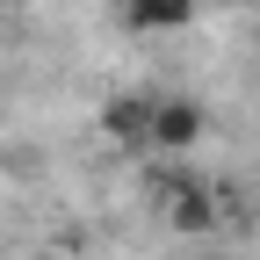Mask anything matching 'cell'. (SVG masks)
I'll list each match as a JSON object with an SVG mask.
<instances>
[{
	"label": "cell",
	"mask_w": 260,
	"mask_h": 260,
	"mask_svg": "<svg viewBox=\"0 0 260 260\" xmlns=\"http://www.w3.org/2000/svg\"><path fill=\"white\" fill-rule=\"evenodd\" d=\"M159 217H167V232L203 239V232H217L224 195H217V188H203V181H167V195H159Z\"/></svg>",
	"instance_id": "6da1fadb"
},
{
	"label": "cell",
	"mask_w": 260,
	"mask_h": 260,
	"mask_svg": "<svg viewBox=\"0 0 260 260\" xmlns=\"http://www.w3.org/2000/svg\"><path fill=\"white\" fill-rule=\"evenodd\" d=\"M152 116H159L152 94H116V102L102 109V138L123 145V152H145L152 145Z\"/></svg>",
	"instance_id": "7a4b0ae2"
},
{
	"label": "cell",
	"mask_w": 260,
	"mask_h": 260,
	"mask_svg": "<svg viewBox=\"0 0 260 260\" xmlns=\"http://www.w3.org/2000/svg\"><path fill=\"white\" fill-rule=\"evenodd\" d=\"M195 138H203V102L167 94L159 116H152V145H159V152H195Z\"/></svg>",
	"instance_id": "3957f363"
},
{
	"label": "cell",
	"mask_w": 260,
	"mask_h": 260,
	"mask_svg": "<svg viewBox=\"0 0 260 260\" xmlns=\"http://www.w3.org/2000/svg\"><path fill=\"white\" fill-rule=\"evenodd\" d=\"M130 29H145V37H167V29H188L195 22V0H145V8H123Z\"/></svg>",
	"instance_id": "277c9868"
},
{
	"label": "cell",
	"mask_w": 260,
	"mask_h": 260,
	"mask_svg": "<svg viewBox=\"0 0 260 260\" xmlns=\"http://www.w3.org/2000/svg\"><path fill=\"white\" fill-rule=\"evenodd\" d=\"M123 8H145V0H123Z\"/></svg>",
	"instance_id": "5b68a950"
},
{
	"label": "cell",
	"mask_w": 260,
	"mask_h": 260,
	"mask_svg": "<svg viewBox=\"0 0 260 260\" xmlns=\"http://www.w3.org/2000/svg\"><path fill=\"white\" fill-rule=\"evenodd\" d=\"M253 8H260V0H253Z\"/></svg>",
	"instance_id": "8992f818"
}]
</instances>
